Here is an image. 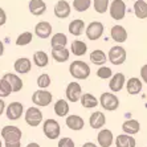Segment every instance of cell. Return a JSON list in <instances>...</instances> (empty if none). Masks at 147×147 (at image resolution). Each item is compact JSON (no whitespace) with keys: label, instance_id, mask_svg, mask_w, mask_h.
I'll list each match as a JSON object with an SVG mask.
<instances>
[{"label":"cell","instance_id":"19","mask_svg":"<svg viewBox=\"0 0 147 147\" xmlns=\"http://www.w3.org/2000/svg\"><path fill=\"white\" fill-rule=\"evenodd\" d=\"M66 126L73 131H80L84 129L85 126V121L82 119V117L80 115H66V119H65Z\"/></svg>","mask_w":147,"mask_h":147},{"label":"cell","instance_id":"16","mask_svg":"<svg viewBox=\"0 0 147 147\" xmlns=\"http://www.w3.org/2000/svg\"><path fill=\"white\" fill-rule=\"evenodd\" d=\"M70 4L66 0H58L55 5V16L58 19H66L70 16Z\"/></svg>","mask_w":147,"mask_h":147},{"label":"cell","instance_id":"24","mask_svg":"<svg viewBox=\"0 0 147 147\" xmlns=\"http://www.w3.org/2000/svg\"><path fill=\"white\" fill-rule=\"evenodd\" d=\"M123 134H129V135H134V134L139 133L140 130V123L137 119H127L123 122L122 125Z\"/></svg>","mask_w":147,"mask_h":147},{"label":"cell","instance_id":"8","mask_svg":"<svg viewBox=\"0 0 147 147\" xmlns=\"http://www.w3.org/2000/svg\"><path fill=\"white\" fill-rule=\"evenodd\" d=\"M109 12L111 19L115 21H119L126 16V4L123 0H113L109 5Z\"/></svg>","mask_w":147,"mask_h":147},{"label":"cell","instance_id":"5","mask_svg":"<svg viewBox=\"0 0 147 147\" xmlns=\"http://www.w3.org/2000/svg\"><path fill=\"white\" fill-rule=\"evenodd\" d=\"M99 105L106 110V111H114L119 107V99L114 93H102L99 98Z\"/></svg>","mask_w":147,"mask_h":147},{"label":"cell","instance_id":"38","mask_svg":"<svg viewBox=\"0 0 147 147\" xmlns=\"http://www.w3.org/2000/svg\"><path fill=\"white\" fill-rule=\"evenodd\" d=\"M12 93V89H11L9 84L4 78H0V98H5Z\"/></svg>","mask_w":147,"mask_h":147},{"label":"cell","instance_id":"13","mask_svg":"<svg viewBox=\"0 0 147 147\" xmlns=\"http://www.w3.org/2000/svg\"><path fill=\"white\" fill-rule=\"evenodd\" d=\"M97 142L101 147H110L114 143L113 131L109 129H101L98 135H97Z\"/></svg>","mask_w":147,"mask_h":147},{"label":"cell","instance_id":"26","mask_svg":"<svg viewBox=\"0 0 147 147\" xmlns=\"http://www.w3.org/2000/svg\"><path fill=\"white\" fill-rule=\"evenodd\" d=\"M106 60H107L106 53L103 51H101V49H94V51L90 53V61H92L94 65L102 66L103 64H106Z\"/></svg>","mask_w":147,"mask_h":147},{"label":"cell","instance_id":"32","mask_svg":"<svg viewBox=\"0 0 147 147\" xmlns=\"http://www.w3.org/2000/svg\"><path fill=\"white\" fill-rule=\"evenodd\" d=\"M52 57H53V60H55L56 62H65L69 60V57H70V52L68 51L66 48L64 49H52Z\"/></svg>","mask_w":147,"mask_h":147},{"label":"cell","instance_id":"15","mask_svg":"<svg viewBox=\"0 0 147 147\" xmlns=\"http://www.w3.org/2000/svg\"><path fill=\"white\" fill-rule=\"evenodd\" d=\"M13 68L17 74H28L32 70V61L27 57H20L15 61Z\"/></svg>","mask_w":147,"mask_h":147},{"label":"cell","instance_id":"18","mask_svg":"<svg viewBox=\"0 0 147 147\" xmlns=\"http://www.w3.org/2000/svg\"><path fill=\"white\" fill-rule=\"evenodd\" d=\"M127 89V93L130 96H137L142 92V88H143V84H142V80L138 78V77H131V78L127 80V84H125Z\"/></svg>","mask_w":147,"mask_h":147},{"label":"cell","instance_id":"34","mask_svg":"<svg viewBox=\"0 0 147 147\" xmlns=\"http://www.w3.org/2000/svg\"><path fill=\"white\" fill-rule=\"evenodd\" d=\"M33 34L32 32H23L21 34H19V37L16 38V45L17 47H25L32 41Z\"/></svg>","mask_w":147,"mask_h":147},{"label":"cell","instance_id":"21","mask_svg":"<svg viewBox=\"0 0 147 147\" xmlns=\"http://www.w3.org/2000/svg\"><path fill=\"white\" fill-rule=\"evenodd\" d=\"M106 123V117L102 111H94L89 118V125L92 129H102Z\"/></svg>","mask_w":147,"mask_h":147},{"label":"cell","instance_id":"31","mask_svg":"<svg viewBox=\"0 0 147 147\" xmlns=\"http://www.w3.org/2000/svg\"><path fill=\"white\" fill-rule=\"evenodd\" d=\"M33 64L38 68H45L49 64V57L44 51H37L33 55Z\"/></svg>","mask_w":147,"mask_h":147},{"label":"cell","instance_id":"17","mask_svg":"<svg viewBox=\"0 0 147 147\" xmlns=\"http://www.w3.org/2000/svg\"><path fill=\"white\" fill-rule=\"evenodd\" d=\"M3 78L9 84L11 89H12V93H19L23 89V80L17 74H15V73H5V74L3 76Z\"/></svg>","mask_w":147,"mask_h":147},{"label":"cell","instance_id":"14","mask_svg":"<svg viewBox=\"0 0 147 147\" xmlns=\"http://www.w3.org/2000/svg\"><path fill=\"white\" fill-rule=\"evenodd\" d=\"M52 32H53V27H52V24L48 23V21H40V23H37L36 27H34V33H36V36L42 38V40L51 37Z\"/></svg>","mask_w":147,"mask_h":147},{"label":"cell","instance_id":"44","mask_svg":"<svg viewBox=\"0 0 147 147\" xmlns=\"http://www.w3.org/2000/svg\"><path fill=\"white\" fill-rule=\"evenodd\" d=\"M4 147H21V142H17V143H4Z\"/></svg>","mask_w":147,"mask_h":147},{"label":"cell","instance_id":"25","mask_svg":"<svg viewBox=\"0 0 147 147\" xmlns=\"http://www.w3.org/2000/svg\"><path fill=\"white\" fill-rule=\"evenodd\" d=\"M135 144H137V142L133 138V135H129V134L117 135V139H115L117 147H135Z\"/></svg>","mask_w":147,"mask_h":147},{"label":"cell","instance_id":"40","mask_svg":"<svg viewBox=\"0 0 147 147\" xmlns=\"http://www.w3.org/2000/svg\"><path fill=\"white\" fill-rule=\"evenodd\" d=\"M57 147H76V144L72 138L66 137V138H60V140H58V143H57Z\"/></svg>","mask_w":147,"mask_h":147},{"label":"cell","instance_id":"23","mask_svg":"<svg viewBox=\"0 0 147 147\" xmlns=\"http://www.w3.org/2000/svg\"><path fill=\"white\" fill-rule=\"evenodd\" d=\"M66 44H68L66 34L61 33V32H57V33H55L52 36V40H51L52 49H64L66 48Z\"/></svg>","mask_w":147,"mask_h":147},{"label":"cell","instance_id":"9","mask_svg":"<svg viewBox=\"0 0 147 147\" xmlns=\"http://www.w3.org/2000/svg\"><path fill=\"white\" fill-rule=\"evenodd\" d=\"M103 31H105V27L101 21H92L88 27H86V37L92 41H96L98 38L102 37Z\"/></svg>","mask_w":147,"mask_h":147},{"label":"cell","instance_id":"27","mask_svg":"<svg viewBox=\"0 0 147 147\" xmlns=\"http://www.w3.org/2000/svg\"><path fill=\"white\" fill-rule=\"evenodd\" d=\"M85 29V23L81 19H76V20L70 21V24L68 27V31L73 34V36H81Z\"/></svg>","mask_w":147,"mask_h":147},{"label":"cell","instance_id":"47","mask_svg":"<svg viewBox=\"0 0 147 147\" xmlns=\"http://www.w3.org/2000/svg\"><path fill=\"white\" fill-rule=\"evenodd\" d=\"M4 55V44H3V41L0 40V57Z\"/></svg>","mask_w":147,"mask_h":147},{"label":"cell","instance_id":"6","mask_svg":"<svg viewBox=\"0 0 147 147\" xmlns=\"http://www.w3.org/2000/svg\"><path fill=\"white\" fill-rule=\"evenodd\" d=\"M52 93L48 92L47 89H38L33 93L32 96V102L38 107H45V106H49L52 103Z\"/></svg>","mask_w":147,"mask_h":147},{"label":"cell","instance_id":"35","mask_svg":"<svg viewBox=\"0 0 147 147\" xmlns=\"http://www.w3.org/2000/svg\"><path fill=\"white\" fill-rule=\"evenodd\" d=\"M92 5V0H74L73 1V8L77 12H85Z\"/></svg>","mask_w":147,"mask_h":147},{"label":"cell","instance_id":"4","mask_svg":"<svg viewBox=\"0 0 147 147\" xmlns=\"http://www.w3.org/2000/svg\"><path fill=\"white\" fill-rule=\"evenodd\" d=\"M127 58V53L123 47L121 45H115L113 48H110L109 53H107V60H109L113 65H122L125 64Z\"/></svg>","mask_w":147,"mask_h":147},{"label":"cell","instance_id":"29","mask_svg":"<svg viewBox=\"0 0 147 147\" xmlns=\"http://www.w3.org/2000/svg\"><path fill=\"white\" fill-rule=\"evenodd\" d=\"M80 101H81L82 106L86 107V109H93V107H97V106H98V103H99V101L94 96H93L92 93H85V94H82L81 98H80Z\"/></svg>","mask_w":147,"mask_h":147},{"label":"cell","instance_id":"1","mask_svg":"<svg viewBox=\"0 0 147 147\" xmlns=\"http://www.w3.org/2000/svg\"><path fill=\"white\" fill-rule=\"evenodd\" d=\"M69 73L76 80H86L90 76V66L85 61L77 60L73 61L69 66Z\"/></svg>","mask_w":147,"mask_h":147},{"label":"cell","instance_id":"10","mask_svg":"<svg viewBox=\"0 0 147 147\" xmlns=\"http://www.w3.org/2000/svg\"><path fill=\"white\" fill-rule=\"evenodd\" d=\"M65 94H66V101L68 102H78L80 98L82 96V89H81V85L78 82H70L68 86H66V90H65Z\"/></svg>","mask_w":147,"mask_h":147},{"label":"cell","instance_id":"22","mask_svg":"<svg viewBox=\"0 0 147 147\" xmlns=\"http://www.w3.org/2000/svg\"><path fill=\"white\" fill-rule=\"evenodd\" d=\"M110 36L115 42H125L127 40V31L122 25H114L110 31Z\"/></svg>","mask_w":147,"mask_h":147},{"label":"cell","instance_id":"39","mask_svg":"<svg viewBox=\"0 0 147 147\" xmlns=\"http://www.w3.org/2000/svg\"><path fill=\"white\" fill-rule=\"evenodd\" d=\"M97 76H98L101 80L111 78V76H113V70H111V68H109V66L102 65L98 70H97Z\"/></svg>","mask_w":147,"mask_h":147},{"label":"cell","instance_id":"37","mask_svg":"<svg viewBox=\"0 0 147 147\" xmlns=\"http://www.w3.org/2000/svg\"><path fill=\"white\" fill-rule=\"evenodd\" d=\"M37 86L40 88V89H47V88H49L52 84V80L51 77H49V74H47V73H42V74H40L37 77Z\"/></svg>","mask_w":147,"mask_h":147},{"label":"cell","instance_id":"30","mask_svg":"<svg viewBox=\"0 0 147 147\" xmlns=\"http://www.w3.org/2000/svg\"><path fill=\"white\" fill-rule=\"evenodd\" d=\"M56 115L58 117H66L69 114V103L66 99H58L56 101L55 106H53Z\"/></svg>","mask_w":147,"mask_h":147},{"label":"cell","instance_id":"20","mask_svg":"<svg viewBox=\"0 0 147 147\" xmlns=\"http://www.w3.org/2000/svg\"><path fill=\"white\" fill-rule=\"evenodd\" d=\"M28 8L33 16H41L47 12V3L44 0H31L28 4Z\"/></svg>","mask_w":147,"mask_h":147},{"label":"cell","instance_id":"36","mask_svg":"<svg viewBox=\"0 0 147 147\" xmlns=\"http://www.w3.org/2000/svg\"><path fill=\"white\" fill-rule=\"evenodd\" d=\"M93 5H94V11H96V12H98V13H105V12L109 9L110 0H94V1H93Z\"/></svg>","mask_w":147,"mask_h":147},{"label":"cell","instance_id":"3","mask_svg":"<svg viewBox=\"0 0 147 147\" xmlns=\"http://www.w3.org/2000/svg\"><path fill=\"white\" fill-rule=\"evenodd\" d=\"M23 133L17 126H4L1 129V138L4 143H17L21 142Z\"/></svg>","mask_w":147,"mask_h":147},{"label":"cell","instance_id":"43","mask_svg":"<svg viewBox=\"0 0 147 147\" xmlns=\"http://www.w3.org/2000/svg\"><path fill=\"white\" fill-rule=\"evenodd\" d=\"M5 111V102H4L3 98H0V115Z\"/></svg>","mask_w":147,"mask_h":147},{"label":"cell","instance_id":"48","mask_svg":"<svg viewBox=\"0 0 147 147\" xmlns=\"http://www.w3.org/2000/svg\"><path fill=\"white\" fill-rule=\"evenodd\" d=\"M0 147H3V142H1V138H0Z\"/></svg>","mask_w":147,"mask_h":147},{"label":"cell","instance_id":"45","mask_svg":"<svg viewBox=\"0 0 147 147\" xmlns=\"http://www.w3.org/2000/svg\"><path fill=\"white\" fill-rule=\"evenodd\" d=\"M82 147H98L96 143H93V142H86V143L82 144Z\"/></svg>","mask_w":147,"mask_h":147},{"label":"cell","instance_id":"7","mask_svg":"<svg viewBox=\"0 0 147 147\" xmlns=\"http://www.w3.org/2000/svg\"><path fill=\"white\" fill-rule=\"evenodd\" d=\"M24 118H25V122H27L28 126L37 127L42 122V113H41V110L37 106H31L27 109Z\"/></svg>","mask_w":147,"mask_h":147},{"label":"cell","instance_id":"46","mask_svg":"<svg viewBox=\"0 0 147 147\" xmlns=\"http://www.w3.org/2000/svg\"><path fill=\"white\" fill-rule=\"evenodd\" d=\"M25 147H41V146L37 143V142H31V143H28Z\"/></svg>","mask_w":147,"mask_h":147},{"label":"cell","instance_id":"41","mask_svg":"<svg viewBox=\"0 0 147 147\" xmlns=\"http://www.w3.org/2000/svg\"><path fill=\"white\" fill-rule=\"evenodd\" d=\"M140 80L147 84V64H144L142 68H140Z\"/></svg>","mask_w":147,"mask_h":147},{"label":"cell","instance_id":"12","mask_svg":"<svg viewBox=\"0 0 147 147\" xmlns=\"http://www.w3.org/2000/svg\"><path fill=\"white\" fill-rule=\"evenodd\" d=\"M125 84H126V77L123 73H117L113 74L109 82V88L111 90V93H118L125 88Z\"/></svg>","mask_w":147,"mask_h":147},{"label":"cell","instance_id":"2","mask_svg":"<svg viewBox=\"0 0 147 147\" xmlns=\"http://www.w3.org/2000/svg\"><path fill=\"white\" fill-rule=\"evenodd\" d=\"M42 131H44L45 137L48 138V139L55 140V139H57V138H60L61 127H60V123L56 119L48 118V119H45L44 123H42Z\"/></svg>","mask_w":147,"mask_h":147},{"label":"cell","instance_id":"28","mask_svg":"<svg viewBox=\"0 0 147 147\" xmlns=\"http://www.w3.org/2000/svg\"><path fill=\"white\" fill-rule=\"evenodd\" d=\"M134 13L140 20L147 19V1H144V0H137L134 3Z\"/></svg>","mask_w":147,"mask_h":147},{"label":"cell","instance_id":"42","mask_svg":"<svg viewBox=\"0 0 147 147\" xmlns=\"http://www.w3.org/2000/svg\"><path fill=\"white\" fill-rule=\"evenodd\" d=\"M5 23H7V13H5V11L3 8L0 7V27H3Z\"/></svg>","mask_w":147,"mask_h":147},{"label":"cell","instance_id":"33","mask_svg":"<svg viewBox=\"0 0 147 147\" xmlns=\"http://www.w3.org/2000/svg\"><path fill=\"white\" fill-rule=\"evenodd\" d=\"M70 51H72V53L74 56L81 57V56H84L86 52H88V45L81 40H76V41L72 42V48H70Z\"/></svg>","mask_w":147,"mask_h":147},{"label":"cell","instance_id":"11","mask_svg":"<svg viewBox=\"0 0 147 147\" xmlns=\"http://www.w3.org/2000/svg\"><path fill=\"white\" fill-rule=\"evenodd\" d=\"M24 113V105L21 102H11L7 107H5V115L9 121H17Z\"/></svg>","mask_w":147,"mask_h":147}]
</instances>
